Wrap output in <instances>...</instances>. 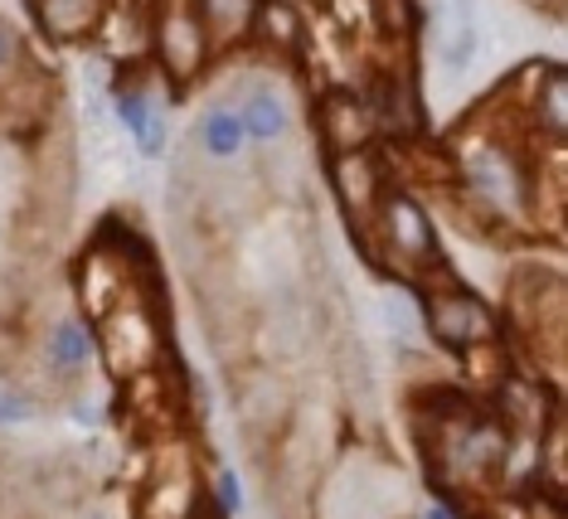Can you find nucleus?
<instances>
[{"label":"nucleus","mask_w":568,"mask_h":519,"mask_svg":"<svg viewBox=\"0 0 568 519\" xmlns=\"http://www.w3.org/2000/svg\"><path fill=\"white\" fill-rule=\"evenodd\" d=\"M292 112L257 88L214 108L171 175V233L185 287L224 374L263 510L273 519H413L394 451L374 442L369 374L351 296L331 267L312 165Z\"/></svg>","instance_id":"obj_1"},{"label":"nucleus","mask_w":568,"mask_h":519,"mask_svg":"<svg viewBox=\"0 0 568 519\" xmlns=\"http://www.w3.org/2000/svg\"><path fill=\"white\" fill-rule=\"evenodd\" d=\"M79 141L63 78L0 20V384L24 404H79L93 340L73 287Z\"/></svg>","instance_id":"obj_2"},{"label":"nucleus","mask_w":568,"mask_h":519,"mask_svg":"<svg viewBox=\"0 0 568 519\" xmlns=\"http://www.w3.org/2000/svg\"><path fill=\"white\" fill-rule=\"evenodd\" d=\"M0 519H122L88 451L0 432Z\"/></svg>","instance_id":"obj_3"}]
</instances>
